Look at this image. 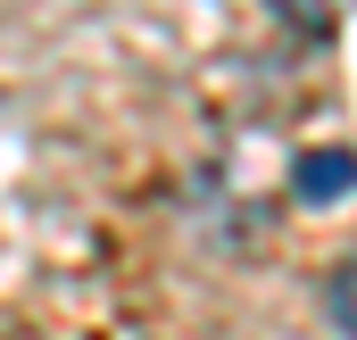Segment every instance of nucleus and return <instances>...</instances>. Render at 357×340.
Segmentation results:
<instances>
[{"mask_svg": "<svg viewBox=\"0 0 357 340\" xmlns=\"http://www.w3.org/2000/svg\"><path fill=\"white\" fill-rule=\"evenodd\" d=\"M349 183H357V158H349V150H316V158H299V191H307V199H341Z\"/></svg>", "mask_w": 357, "mask_h": 340, "instance_id": "obj_1", "label": "nucleus"}, {"mask_svg": "<svg viewBox=\"0 0 357 340\" xmlns=\"http://www.w3.org/2000/svg\"><path fill=\"white\" fill-rule=\"evenodd\" d=\"M266 8H282L299 33H324V25H333V8H324V0H266Z\"/></svg>", "mask_w": 357, "mask_h": 340, "instance_id": "obj_2", "label": "nucleus"}, {"mask_svg": "<svg viewBox=\"0 0 357 340\" xmlns=\"http://www.w3.org/2000/svg\"><path fill=\"white\" fill-rule=\"evenodd\" d=\"M333 316H341V332L357 340V265L341 274V282H333Z\"/></svg>", "mask_w": 357, "mask_h": 340, "instance_id": "obj_3", "label": "nucleus"}]
</instances>
